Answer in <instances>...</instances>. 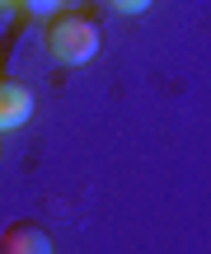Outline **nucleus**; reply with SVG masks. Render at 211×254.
Here are the masks:
<instances>
[{"label": "nucleus", "instance_id": "obj_1", "mask_svg": "<svg viewBox=\"0 0 211 254\" xmlns=\"http://www.w3.org/2000/svg\"><path fill=\"white\" fill-rule=\"evenodd\" d=\"M42 43H47V57L61 66H84L103 52L99 24L89 14H80V9H52V19L42 28Z\"/></svg>", "mask_w": 211, "mask_h": 254}, {"label": "nucleus", "instance_id": "obj_2", "mask_svg": "<svg viewBox=\"0 0 211 254\" xmlns=\"http://www.w3.org/2000/svg\"><path fill=\"white\" fill-rule=\"evenodd\" d=\"M0 254H52V231L38 221H9L0 231Z\"/></svg>", "mask_w": 211, "mask_h": 254}, {"label": "nucleus", "instance_id": "obj_3", "mask_svg": "<svg viewBox=\"0 0 211 254\" xmlns=\"http://www.w3.org/2000/svg\"><path fill=\"white\" fill-rule=\"evenodd\" d=\"M33 118V90L24 80H9L0 75V132H14Z\"/></svg>", "mask_w": 211, "mask_h": 254}, {"label": "nucleus", "instance_id": "obj_4", "mask_svg": "<svg viewBox=\"0 0 211 254\" xmlns=\"http://www.w3.org/2000/svg\"><path fill=\"white\" fill-rule=\"evenodd\" d=\"M113 9H118V14H146L150 5H155V0H108Z\"/></svg>", "mask_w": 211, "mask_h": 254}, {"label": "nucleus", "instance_id": "obj_5", "mask_svg": "<svg viewBox=\"0 0 211 254\" xmlns=\"http://www.w3.org/2000/svg\"><path fill=\"white\" fill-rule=\"evenodd\" d=\"M28 14H52V9H61V0H24Z\"/></svg>", "mask_w": 211, "mask_h": 254}, {"label": "nucleus", "instance_id": "obj_6", "mask_svg": "<svg viewBox=\"0 0 211 254\" xmlns=\"http://www.w3.org/2000/svg\"><path fill=\"white\" fill-rule=\"evenodd\" d=\"M5 5H14V0H0V9H5Z\"/></svg>", "mask_w": 211, "mask_h": 254}]
</instances>
